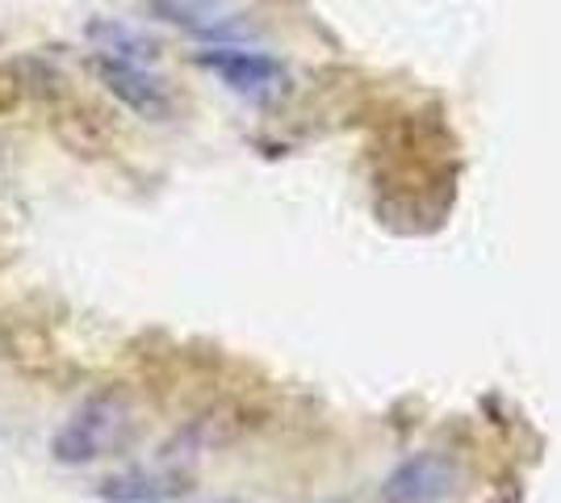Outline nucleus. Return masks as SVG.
<instances>
[{"instance_id":"f257e3e1","label":"nucleus","mask_w":561,"mask_h":503,"mask_svg":"<svg viewBox=\"0 0 561 503\" xmlns=\"http://www.w3.org/2000/svg\"><path fill=\"white\" fill-rule=\"evenodd\" d=\"M130 436H135V415L126 408V399L105 390V395L84 399L64 420V428L50 441V457L59 466H89L110 454H122L130 445Z\"/></svg>"},{"instance_id":"f03ea898","label":"nucleus","mask_w":561,"mask_h":503,"mask_svg":"<svg viewBox=\"0 0 561 503\" xmlns=\"http://www.w3.org/2000/svg\"><path fill=\"white\" fill-rule=\"evenodd\" d=\"M93 72H96V80H101L126 110H135L139 118H147V122L172 118L176 101H172V93H168L164 76L151 72L147 64H126V59L93 55Z\"/></svg>"},{"instance_id":"7ed1b4c3","label":"nucleus","mask_w":561,"mask_h":503,"mask_svg":"<svg viewBox=\"0 0 561 503\" xmlns=\"http://www.w3.org/2000/svg\"><path fill=\"white\" fill-rule=\"evenodd\" d=\"M457 487L453 461L440 454H415L381 482V503H445Z\"/></svg>"},{"instance_id":"20e7f679","label":"nucleus","mask_w":561,"mask_h":503,"mask_svg":"<svg viewBox=\"0 0 561 503\" xmlns=\"http://www.w3.org/2000/svg\"><path fill=\"white\" fill-rule=\"evenodd\" d=\"M197 59H202L227 89H234V93H243V96H268L273 89H280V80H285L277 59H268V55H260V50L214 47V50H202Z\"/></svg>"},{"instance_id":"39448f33","label":"nucleus","mask_w":561,"mask_h":503,"mask_svg":"<svg viewBox=\"0 0 561 503\" xmlns=\"http://www.w3.org/2000/svg\"><path fill=\"white\" fill-rule=\"evenodd\" d=\"M96 495L105 503H172L185 500L188 482L181 475H164V470H130V475H114L96 487Z\"/></svg>"},{"instance_id":"423d86ee","label":"nucleus","mask_w":561,"mask_h":503,"mask_svg":"<svg viewBox=\"0 0 561 503\" xmlns=\"http://www.w3.org/2000/svg\"><path fill=\"white\" fill-rule=\"evenodd\" d=\"M89 43H93V55H110V59H126V64H156V55L160 47L139 34V30H130L126 22H114V18H101V22L89 25Z\"/></svg>"}]
</instances>
